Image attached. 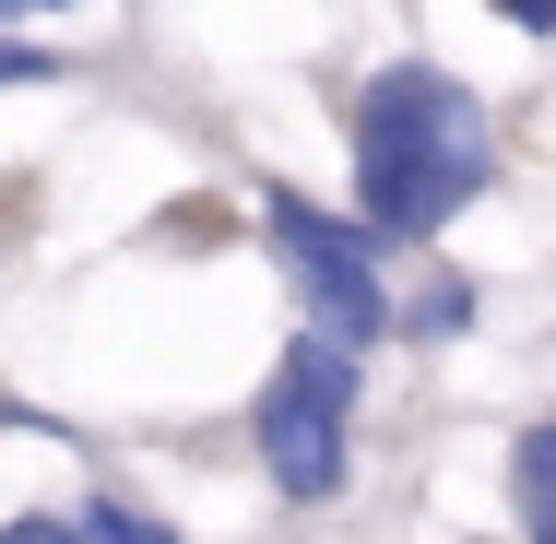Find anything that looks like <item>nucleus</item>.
Listing matches in <instances>:
<instances>
[{"label":"nucleus","instance_id":"obj_1","mask_svg":"<svg viewBox=\"0 0 556 544\" xmlns=\"http://www.w3.org/2000/svg\"><path fill=\"white\" fill-rule=\"evenodd\" d=\"M343 154L379 249H427L497 190V118L450 60H379L343 107Z\"/></svg>","mask_w":556,"mask_h":544},{"label":"nucleus","instance_id":"obj_2","mask_svg":"<svg viewBox=\"0 0 556 544\" xmlns=\"http://www.w3.org/2000/svg\"><path fill=\"white\" fill-rule=\"evenodd\" d=\"M355 391H367V343L343 331H296L249 403V438H261V473L285 509H332L343 473H355Z\"/></svg>","mask_w":556,"mask_h":544},{"label":"nucleus","instance_id":"obj_3","mask_svg":"<svg viewBox=\"0 0 556 544\" xmlns=\"http://www.w3.org/2000/svg\"><path fill=\"white\" fill-rule=\"evenodd\" d=\"M261 249L285 261L308 331H343V343H391V331H403V296H391V273H379L367 214H332V202H308V190L273 178V190H261Z\"/></svg>","mask_w":556,"mask_h":544},{"label":"nucleus","instance_id":"obj_4","mask_svg":"<svg viewBox=\"0 0 556 544\" xmlns=\"http://www.w3.org/2000/svg\"><path fill=\"white\" fill-rule=\"evenodd\" d=\"M509 521L533 544H556V415H533L509 438Z\"/></svg>","mask_w":556,"mask_h":544},{"label":"nucleus","instance_id":"obj_5","mask_svg":"<svg viewBox=\"0 0 556 544\" xmlns=\"http://www.w3.org/2000/svg\"><path fill=\"white\" fill-rule=\"evenodd\" d=\"M473 296H485V284L439 261V273H427V284L403 296V343H462V331H473Z\"/></svg>","mask_w":556,"mask_h":544},{"label":"nucleus","instance_id":"obj_6","mask_svg":"<svg viewBox=\"0 0 556 544\" xmlns=\"http://www.w3.org/2000/svg\"><path fill=\"white\" fill-rule=\"evenodd\" d=\"M72 521H84V544H178L166 521H154V509H130V497H84Z\"/></svg>","mask_w":556,"mask_h":544},{"label":"nucleus","instance_id":"obj_7","mask_svg":"<svg viewBox=\"0 0 556 544\" xmlns=\"http://www.w3.org/2000/svg\"><path fill=\"white\" fill-rule=\"evenodd\" d=\"M24 84H60V48H36V36H0V96H24Z\"/></svg>","mask_w":556,"mask_h":544},{"label":"nucleus","instance_id":"obj_8","mask_svg":"<svg viewBox=\"0 0 556 544\" xmlns=\"http://www.w3.org/2000/svg\"><path fill=\"white\" fill-rule=\"evenodd\" d=\"M0 544H84V521H72V509H12Z\"/></svg>","mask_w":556,"mask_h":544},{"label":"nucleus","instance_id":"obj_9","mask_svg":"<svg viewBox=\"0 0 556 544\" xmlns=\"http://www.w3.org/2000/svg\"><path fill=\"white\" fill-rule=\"evenodd\" d=\"M485 12H497L509 36H556V0H485Z\"/></svg>","mask_w":556,"mask_h":544},{"label":"nucleus","instance_id":"obj_10","mask_svg":"<svg viewBox=\"0 0 556 544\" xmlns=\"http://www.w3.org/2000/svg\"><path fill=\"white\" fill-rule=\"evenodd\" d=\"M24 12H72V0H0V24H24Z\"/></svg>","mask_w":556,"mask_h":544}]
</instances>
